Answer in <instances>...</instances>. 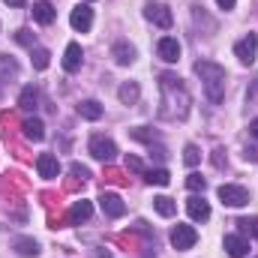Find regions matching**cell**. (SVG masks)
Returning <instances> with one entry per match:
<instances>
[{
    "label": "cell",
    "mask_w": 258,
    "mask_h": 258,
    "mask_svg": "<svg viewBox=\"0 0 258 258\" xmlns=\"http://www.w3.org/2000/svg\"><path fill=\"white\" fill-rule=\"evenodd\" d=\"M99 207H102V213L105 216H111V219H120L123 213H126V204H123V198L114 192H102L99 195Z\"/></svg>",
    "instance_id": "cell-7"
},
{
    "label": "cell",
    "mask_w": 258,
    "mask_h": 258,
    "mask_svg": "<svg viewBox=\"0 0 258 258\" xmlns=\"http://www.w3.org/2000/svg\"><path fill=\"white\" fill-rule=\"evenodd\" d=\"M36 99H39V96H36V87H24L21 96H18V105H21L24 111H33V108H36Z\"/></svg>",
    "instance_id": "cell-22"
},
{
    "label": "cell",
    "mask_w": 258,
    "mask_h": 258,
    "mask_svg": "<svg viewBox=\"0 0 258 258\" xmlns=\"http://www.w3.org/2000/svg\"><path fill=\"white\" fill-rule=\"evenodd\" d=\"M30 54H33V66H36L39 72L48 69V57H51V54H48L45 48H30Z\"/></svg>",
    "instance_id": "cell-25"
},
{
    "label": "cell",
    "mask_w": 258,
    "mask_h": 258,
    "mask_svg": "<svg viewBox=\"0 0 258 258\" xmlns=\"http://www.w3.org/2000/svg\"><path fill=\"white\" fill-rule=\"evenodd\" d=\"M195 243H198V231L192 225H174V231H171V246L174 249L186 252V249H192Z\"/></svg>",
    "instance_id": "cell-5"
},
{
    "label": "cell",
    "mask_w": 258,
    "mask_h": 258,
    "mask_svg": "<svg viewBox=\"0 0 258 258\" xmlns=\"http://www.w3.org/2000/svg\"><path fill=\"white\" fill-rule=\"evenodd\" d=\"M69 24H72L75 30L87 33V30L93 27V9H90L87 3H78V6L72 9V15H69Z\"/></svg>",
    "instance_id": "cell-8"
},
{
    "label": "cell",
    "mask_w": 258,
    "mask_h": 258,
    "mask_svg": "<svg viewBox=\"0 0 258 258\" xmlns=\"http://www.w3.org/2000/svg\"><path fill=\"white\" fill-rule=\"evenodd\" d=\"M144 18L153 21V24H159L162 30H168V27L174 24V15H171V9H168L165 3H147V6H144Z\"/></svg>",
    "instance_id": "cell-4"
},
{
    "label": "cell",
    "mask_w": 258,
    "mask_h": 258,
    "mask_svg": "<svg viewBox=\"0 0 258 258\" xmlns=\"http://www.w3.org/2000/svg\"><path fill=\"white\" fill-rule=\"evenodd\" d=\"M222 153H225V150H213V165H216V168L225 165V156H222Z\"/></svg>",
    "instance_id": "cell-33"
},
{
    "label": "cell",
    "mask_w": 258,
    "mask_h": 258,
    "mask_svg": "<svg viewBox=\"0 0 258 258\" xmlns=\"http://www.w3.org/2000/svg\"><path fill=\"white\" fill-rule=\"evenodd\" d=\"M18 72V66H15V60H9V57H0V75L6 78V75H15Z\"/></svg>",
    "instance_id": "cell-29"
},
{
    "label": "cell",
    "mask_w": 258,
    "mask_h": 258,
    "mask_svg": "<svg viewBox=\"0 0 258 258\" xmlns=\"http://www.w3.org/2000/svg\"><path fill=\"white\" fill-rule=\"evenodd\" d=\"M156 54H159L165 63H177V60H180V42H177L174 36H162V39L156 42Z\"/></svg>",
    "instance_id": "cell-9"
},
{
    "label": "cell",
    "mask_w": 258,
    "mask_h": 258,
    "mask_svg": "<svg viewBox=\"0 0 258 258\" xmlns=\"http://www.w3.org/2000/svg\"><path fill=\"white\" fill-rule=\"evenodd\" d=\"M15 252H18V255H39V243H36V240H30V237H18V240H15Z\"/></svg>",
    "instance_id": "cell-21"
},
{
    "label": "cell",
    "mask_w": 258,
    "mask_h": 258,
    "mask_svg": "<svg viewBox=\"0 0 258 258\" xmlns=\"http://www.w3.org/2000/svg\"><path fill=\"white\" fill-rule=\"evenodd\" d=\"M69 171H72L78 180H87V177H90V171H87L84 165H78V162H72V168H69Z\"/></svg>",
    "instance_id": "cell-32"
},
{
    "label": "cell",
    "mask_w": 258,
    "mask_h": 258,
    "mask_svg": "<svg viewBox=\"0 0 258 258\" xmlns=\"http://www.w3.org/2000/svg\"><path fill=\"white\" fill-rule=\"evenodd\" d=\"M219 201L225 207H243V204H249V189L237 186V183H222L219 186Z\"/></svg>",
    "instance_id": "cell-3"
},
{
    "label": "cell",
    "mask_w": 258,
    "mask_h": 258,
    "mask_svg": "<svg viewBox=\"0 0 258 258\" xmlns=\"http://www.w3.org/2000/svg\"><path fill=\"white\" fill-rule=\"evenodd\" d=\"M117 96H120V102H123V105H132V102H138L141 90H138V84H123V87L117 90Z\"/></svg>",
    "instance_id": "cell-23"
},
{
    "label": "cell",
    "mask_w": 258,
    "mask_h": 258,
    "mask_svg": "<svg viewBox=\"0 0 258 258\" xmlns=\"http://www.w3.org/2000/svg\"><path fill=\"white\" fill-rule=\"evenodd\" d=\"M3 3H9V6H24V0H3Z\"/></svg>",
    "instance_id": "cell-37"
},
{
    "label": "cell",
    "mask_w": 258,
    "mask_h": 258,
    "mask_svg": "<svg viewBox=\"0 0 258 258\" xmlns=\"http://www.w3.org/2000/svg\"><path fill=\"white\" fill-rule=\"evenodd\" d=\"M222 246H225V252H228L231 258H243L246 252H249V240H246L243 234H225Z\"/></svg>",
    "instance_id": "cell-11"
},
{
    "label": "cell",
    "mask_w": 258,
    "mask_h": 258,
    "mask_svg": "<svg viewBox=\"0 0 258 258\" xmlns=\"http://www.w3.org/2000/svg\"><path fill=\"white\" fill-rule=\"evenodd\" d=\"M186 186H189L192 192H204V186H207V180H204L201 174H189V177H186Z\"/></svg>",
    "instance_id": "cell-27"
},
{
    "label": "cell",
    "mask_w": 258,
    "mask_h": 258,
    "mask_svg": "<svg viewBox=\"0 0 258 258\" xmlns=\"http://www.w3.org/2000/svg\"><path fill=\"white\" fill-rule=\"evenodd\" d=\"M237 228H240V234L246 237H258V216H243V219H237Z\"/></svg>",
    "instance_id": "cell-24"
},
{
    "label": "cell",
    "mask_w": 258,
    "mask_h": 258,
    "mask_svg": "<svg viewBox=\"0 0 258 258\" xmlns=\"http://www.w3.org/2000/svg\"><path fill=\"white\" fill-rule=\"evenodd\" d=\"M234 57H237L240 63H246V66L255 60L258 57V33H246V36L234 45Z\"/></svg>",
    "instance_id": "cell-6"
},
{
    "label": "cell",
    "mask_w": 258,
    "mask_h": 258,
    "mask_svg": "<svg viewBox=\"0 0 258 258\" xmlns=\"http://www.w3.org/2000/svg\"><path fill=\"white\" fill-rule=\"evenodd\" d=\"M129 135H132V138H135V141H153V138H156V132H147V126L129 129Z\"/></svg>",
    "instance_id": "cell-28"
},
{
    "label": "cell",
    "mask_w": 258,
    "mask_h": 258,
    "mask_svg": "<svg viewBox=\"0 0 258 258\" xmlns=\"http://www.w3.org/2000/svg\"><path fill=\"white\" fill-rule=\"evenodd\" d=\"M36 171H39V177L54 180V177L60 174V162H57V156H54V153H39V159H36Z\"/></svg>",
    "instance_id": "cell-10"
},
{
    "label": "cell",
    "mask_w": 258,
    "mask_h": 258,
    "mask_svg": "<svg viewBox=\"0 0 258 258\" xmlns=\"http://www.w3.org/2000/svg\"><path fill=\"white\" fill-rule=\"evenodd\" d=\"M144 180H147L150 186H168V183H171V174H168L165 168H153V171H144Z\"/></svg>",
    "instance_id": "cell-20"
},
{
    "label": "cell",
    "mask_w": 258,
    "mask_h": 258,
    "mask_svg": "<svg viewBox=\"0 0 258 258\" xmlns=\"http://www.w3.org/2000/svg\"><path fill=\"white\" fill-rule=\"evenodd\" d=\"M111 57H114L120 66H129L132 60H135V48H132L129 42H114V48H111Z\"/></svg>",
    "instance_id": "cell-15"
},
{
    "label": "cell",
    "mask_w": 258,
    "mask_h": 258,
    "mask_svg": "<svg viewBox=\"0 0 258 258\" xmlns=\"http://www.w3.org/2000/svg\"><path fill=\"white\" fill-rule=\"evenodd\" d=\"M153 210H156L159 216H165V219H168V216H174V213H177V204H174L168 195H159V198H153Z\"/></svg>",
    "instance_id": "cell-19"
},
{
    "label": "cell",
    "mask_w": 258,
    "mask_h": 258,
    "mask_svg": "<svg viewBox=\"0 0 258 258\" xmlns=\"http://www.w3.org/2000/svg\"><path fill=\"white\" fill-rule=\"evenodd\" d=\"M183 162H186L189 168H192V165H198V162H201V150H198L195 144H186V147H183Z\"/></svg>",
    "instance_id": "cell-26"
},
{
    "label": "cell",
    "mask_w": 258,
    "mask_h": 258,
    "mask_svg": "<svg viewBox=\"0 0 258 258\" xmlns=\"http://www.w3.org/2000/svg\"><path fill=\"white\" fill-rule=\"evenodd\" d=\"M126 168H129V171H135V174H144V165H141V159H138V156H129Z\"/></svg>",
    "instance_id": "cell-30"
},
{
    "label": "cell",
    "mask_w": 258,
    "mask_h": 258,
    "mask_svg": "<svg viewBox=\"0 0 258 258\" xmlns=\"http://www.w3.org/2000/svg\"><path fill=\"white\" fill-rule=\"evenodd\" d=\"M78 114H81L84 120H99V117H102V105H99L96 99H84V102L78 105Z\"/></svg>",
    "instance_id": "cell-18"
},
{
    "label": "cell",
    "mask_w": 258,
    "mask_h": 258,
    "mask_svg": "<svg viewBox=\"0 0 258 258\" xmlns=\"http://www.w3.org/2000/svg\"><path fill=\"white\" fill-rule=\"evenodd\" d=\"M249 132H252V135L258 138V120H252V123H249Z\"/></svg>",
    "instance_id": "cell-36"
},
{
    "label": "cell",
    "mask_w": 258,
    "mask_h": 258,
    "mask_svg": "<svg viewBox=\"0 0 258 258\" xmlns=\"http://www.w3.org/2000/svg\"><path fill=\"white\" fill-rule=\"evenodd\" d=\"M15 39H18L21 45H27V48H33V36H30V30H18V33H15Z\"/></svg>",
    "instance_id": "cell-31"
},
{
    "label": "cell",
    "mask_w": 258,
    "mask_h": 258,
    "mask_svg": "<svg viewBox=\"0 0 258 258\" xmlns=\"http://www.w3.org/2000/svg\"><path fill=\"white\" fill-rule=\"evenodd\" d=\"M81 57H84L81 45H78V42H69V45H66V54H63V69L66 72H78V69H81Z\"/></svg>",
    "instance_id": "cell-13"
},
{
    "label": "cell",
    "mask_w": 258,
    "mask_h": 258,
    "mask_svg": "<svg viewBox=\"0 0 258 258\" xmlns=\"http://www.w3.org/2000/svg\"><path fill=\"white\" fill-rule=\"evenodd\" d=\"M87 150H90V156L99 159V162H114V159H117V144H114L111 138H105V135H93L90 144H87Z\"/></svg>",
    "instance_id": "cell-2"
},
{
    "label": "cell",
    "mask_w": 258,
    "mask_h": 258,
    "mask_svg": "<svg viewBox=\"0 0 258 258\" xmlns=\"http://www.w3.org/2000/svg\"><path fill=\"white\" fill-rule=\"evenodd\" d=\"M234 3H237V0H216L219 9H234Z\"/></svg>",
    "instance_id": "cell-35"
},
{
    "label": "cell",
    "mask_w": 258,
    "mask_h": 258,
    "mask_svg": "<svg viewBox=\"0 0 258 258\" xmlns=\"http://www.w3.org/2000/svg\"><path fill=\"white\" fill-rule=\"evenodd\" d=\"M54 15H57V12H54V6H51L48 0H36V3H33V18H36L39 24H51Z\"/></svg>",
    "instance_id": "cell-14"
},
{
    "label": "cell",
    "mask_w": 258,
    "mask_h": 258,
    "mask_svg": "<svg viewBox=\"0 0 258 258\" xmlns=\"http://www.w3.org/2000/svg\"><path fill=\"white\" fill-rule=\"evenodd\" d=\"M90 213H93V204H90L87 198H78V201L72 204V210H69V219H72V222H84V219H90Z\"/></svg>",
    "instance_id": "cell-16"
},
{
    "label": "cell",
    "mask_w": 258,
    "mask_h": 258,
    "mask_svg": "<svg viewBox=\"0 0 258 258\" xmlns=\"http://www.w3.org/2000/svg\"><path fill=\"white\" fill-rule=\"evenodd\" d=\"M243 156H246L249 162H258V150H255V147H246V153H243Z\"/></svg>",
    "instance_id": "cell-34"
},
{
    "label": "cell",
    "mask_w": 258,
    "mask_h": 258,
    "mask_svg": "<svg viewBox=\"0 0 258 258\" xmlns=\"http://www.w3.org/2000/svg\"><path fill=\"white\" fill-rule=\"evenodd\" d=\"M186 213L192 216L195 222H204V219H210V204H207L204 198H198V195H192V198L186 201Z\"/></svg>",
    "instance_id": "cell-12"
},
{
    "label": "cell",
    "mask_w": 258,
    "mask_h": 258,
    "mask_svg": "<svg viewBox=\"0 0 258 258\" xmlns=\"http://www.w3.org/2000/svg\"><path fill=\"white\" fill-rule=\"evenodd\" d=\"M195 72L201 75L210 102H222V96H225V78H228L225 69L219 63H213V60H198V63H195Z\"/></svg>",
    "instance_id": "cell-1"
},
{
    "label": "cell",
    "mask_w": 258,
    "mask_h": 258,
    "mask_svg": "<svg viewBox=\"0 0 258 258\" xmlns=\"http://www.w3.org/2000/svg\"><path fill=\"white\" fill-rule=\"evenodd\" d=\"M21 129H24V135H27L30 141H42V138H45V126H42L39 117H27V120L21 123Z\"/></svg>",
    "instance_id": "cell-17"
}]
</instances>
